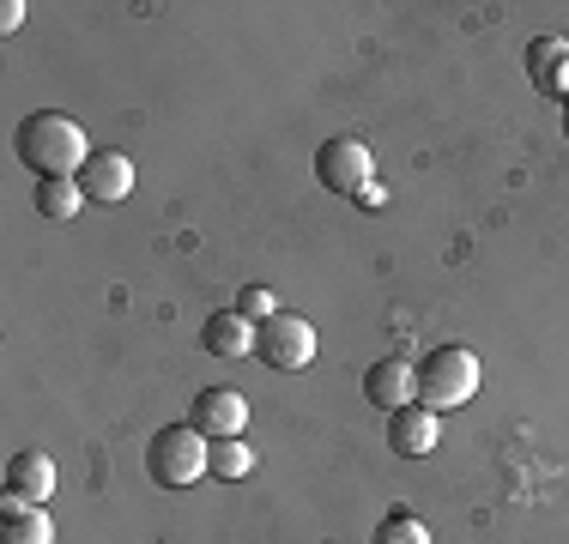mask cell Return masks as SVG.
Here are the masks:
<instances>
[{"label":"cell","instance_id":"1","mask_svg":"<svg viewBox=\"0 0 569 544\" xmlns=\"http://www.w3.org/2000/svg\"><path fill=\"white\" fill-rule=\"evenodd\" d=\"M19 158L37 170V182H49V175H79L91 163V140L73 115L37 109V115L19 121Z\"/></svg>","mask_w":569,"mask_h":544},{"label":"cell","instance_id":"2","mask_svg":"<svg viewBox=\"0 0 569 544\" xmlns=\"http://www.w3.org/2000/svg\"><path fill=\"white\" fill-rule=\"evenodd\" d=\"M479 393V357L467 345H437L425 363H418V405L430 412H455Z\"/></svg>","mask_w":569,"mask_h":544},{"label":"cell","instance_id":"3","mask_svg":"<svg viewBox=\"0 0 569 544\" xmlns=\"http://www.w3.org/2000/svg\"><path fill=\"white\" fill-rule=\"evenodd\" d=\"M207 447L212 442L194 424H164L152 435V447H146V472L164 490H188V484L207 478Z\"/></svg>","mask_w":569,"mask_h":544},{"label":"cell","instance_id":"4","mask_svg":"<svg viewBox=\"0 0 569 544\" xmlns=\"http://www.w3.org/2000/svg\"><path fill=\"white\" fill-rule=\"evenodd\" d=\"M254 357H261L273 375L309 370V357H316V326H309L303 315H291V309H279L273 321L254 326Z\"/></svg>","mask_w":569,"mask_h":544},{"label":"cell","instance_id":"5","mask_svg":"<svg viewBox=\"0 0 569 544\" xmlns=\"http://www.w3.org/2000/svg\"><path fill=\"white\" fill-rule=\"evenodd\" d=\"M316 182L328 194H346V200H363L376 188V158L363 140H328L316 152Z\"/></svg>","mask_w":569,"mask_h":544},{"label":"cell","instance_id":"6","mask_svg":"<svg viewBox=\"0 0 569 544\" xmlns=\"http://www.w3.org/2000/svg\"><path fill=\"white\" fill-rule=\"evenodd\" d=\"M86 206H121L133 194V158L128 152H91V163L79 170Z\"/></svg>","mask_w":569,"mask_h":544},{"label":"cell","instance_id":"7","mask_svg":"<svg viewBox=\"0 0 569 544\" xmlns=\"http://www.w3.org/2000/svg\"><path fill=\"white\" fill-rule=\"evenodd\" d=\"M207 442H230V435H242V424H249V400H242L237 387H207L194 400V417H188Z\"/></svg>","mask_w":569,"mask_h":544},{"label":"cell","instance_id":"8","mask_svg":"<svg viewBox=\"0 0 569 544\" xmlns=\"http://www.w3.org/2000/svg\"><path fill=\"white\" fill-rule=\"evenodd\" d=\"M363 400L382 405V412H400V405H412V400H418V363H406V357L370 363V370H363Z\"/></svg>","mask_w":569,"mask_h":544},{"label":"cell","instance_id":"9","mask_svg":"<svg viewBox=\"0 0 569 544\" xmlns=\"http://www.w3.org/2000/svg\"><path fill=\"white\" fill-rule=\"evenodd\" d=\"M7 496L49 508V496H56V460H49L43 447H19V454L7 460Z\"/></svg>","mask_w":569,"mask_h":544},{"label":"cell","instance_id":"10","mask_svg":"<svg viewBox=\"0 0 569 544\" xmlns=\"http://www.w3.org/2000/svg\"><path fill=\"white\" fill-rule=\"evenodd\" d=\"M437 412L430 405H400V412H388V447H395L400 460H425L430 447H437Z\"/></svg>","mask_w":569,"mask_h":544},{"label":"cell","instance_id":"11","mask_svg":"<svg viewBox=\"0 0 569 544\" xmlns=\"http://www.w3.org/2000/svg\"><path fill=\"white\" fill-rule=\"evenodd\" d=\"M200 345H207V357H254V321L237 309H219L200 326Z\"/></svg>","mask_w":569,"mask_h":544},{"label":"cell","instance_id":"12","mask_svg":"<svg viewBox=\"0 0 569 544\" xmlns=\"http://www.w3.org/2000/svg\"><path fill=\"white\" fill-rule=\"evenodd\" d=\"M0 544H56V521H49V508L7 496V502H0Z\"/></svg>","mask_w":569,"mask_h":544},{"label":"cell","instance_id":"13","mask_svg":"<svg viewBox=\"0 0 569 544\" xmlns=\"http://www.w3.org/2000/svg\"><path fill=\"white\" fill-rule=\"evenodd\" d=\"M563 61H569L563 37H533V43H527V73H533V85L546 91V98H551V85H558Z\"/></svg>","mask_w":569,"mask_h":544},{"label":"cell","instance_id":"14","mask_svg":"<svg viewBox=\"0 0 569 544\" xmlns=\"http://www.w3.org/2000/svg\"><path fill=\"white\" fill-rule=\"evenodd\" d=\"M86 206V188H79V175H49V182H37V212L43 218H73Z\"/></svg>","mask_w":569,"mask_h":544},{"label":"cell","instance_id":"15","mask_svg":"<svg viewBox=\"0 0 569 544\" xmlns=\"http://www.w3.org/2000/svg\"><path fill=\"white\" fill-rule=\"evenodd\" d=\"M207 472H212V478H224V484L249 478V472H254V447L242 442V435H230V442H212V447H207Z\"/></svg>","mask_w":569,"mask_h":544},{"label":"cell","instance_id":"16","mask_svg":"<svg viewBox=\"0 0 569 544\" xmlns=\"http://www.w3.org/2000/svg\"><path fill=\"white\" fill-rule=\"evenodd\" d=\"M370 544H430V526L418 514H382Z\"/></svg>","mask_w":569,"mask_h":544},{"label":"cell","instance_id":"17","mask_svg":"<svg viewBox=\"0 0 569 544\" xmlns=\"http://www.w3.org/2000/svg\"><path fill=\"white\" fill-rule=\"evenodd\" d=\"M237 315H249L254 326H261V321H273V315H279V296L267 291V284H242V296H237Z\"/></svg>","mask_w":569,"mask_h":544},{"label":"cell","instance_id":"18","mask_svg":"<svg viewBox=\"0 0 569 544\" xmlns=\"http://www.w3.org/2000/svg\"><path fill=\"white\" fill-rule=\"evenodd\" d=\"M24 24V0H7V7H0V31H19Z\"/></svg>","mask_w":569,"mask_h":544},{"label":"cell","instance_id":"19","mask_svg":"<svg viewBox=\"0 0 569 544\" xmlns=\"http://www.w3.org/2000/svg\"><path fill=\"white\" fill-rule=\"evenodd\" d=\"M563 133H569V103H563Z\"/></svg>","mask_w":569,"mask_h":544}]
</instances>
